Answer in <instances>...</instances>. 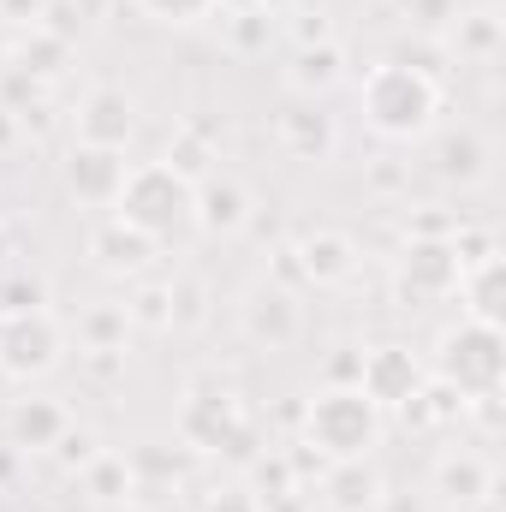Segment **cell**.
I'll use <instances>...</instances> for the list:
<instances>
[{"label":"cell","instance_id":"1","mask_svg":"<svg viewBox=\"0 0 506 512\" xmlns=\"http://www.w3.org/2000/svg\"><path fill=\"white\" fill-rule=\"evenodd\" d=\"M358 108L364 126L387 143H423L441 126V78L411 60H381L358 78Z\"/></svg>","mask_w":506,"mask_h":512},{"label":"cell","instance_id":"2","mask_svg":"<svg viewBox=\"0 0 506 512\" xmlns=\"http://www.w3.org/2000/svg\"><path fill=\"white\" fill-rule=\"evenodd\" d=\"M191 203H197V185L167 167V161H137L126 167V185L114 197V221H126L131 233L167 245L179 233H191Z\"/></svg>","mask_w":506,"mask_h":512},{"label":"cell","instance_id":"3","mask_svg":"<svg viewBox=\"0 0 506 512\" xmlns=\"http://www.w3.org/2000/svg\"><path fill=\"white\" fill-rule=\"evenodd\" d=\"M304 441L334 465V459H370L381 447V405L358 382L322 387L304 405Z\"/></svg>","mask_w":506,"mask_h":512},{"label":"cell","instance_id":"4","mask_svg":"<svg viewBox=\"0 0 506 512\" xmlns=\"http://www.w3.org/2000/svg\"><path fill=\"white\" fill-rule=\"evenodd\" d=\"M435 382L459 399H495L506 382V334L495 322L459 316L435 340Z\"/></svg>","mask_w":506,"mask_h":512},{"label":"cell","instance_id":"5","mask_svg":"<svg viewBox=\"0 0 506 512\" xmlns=\"http://www.w3.org/2000/svg\"><path fill=\"white\" fill-rule=\"evenodd\" d=\"M66 358V328L54 310H0V376L6 382H42Z\"/></svg>","mask_w":506,"mask_h":512},{"label":"cell","instance_id":"6","mask_svg":"<svg viewBox=\"0 0 506 512\" xmlns=\"http://www.w3.org/2000/svg\"><path fill=\"white\" fill-rule=\"evenodd\" d=\"M459 274H465V251L447 233H417L399 251V262H393V280H399L405 304H441V298H453Z\"/></svg>","mask_w":506,"mask_h":512},{"label":"cell","instance_id":"7","mask_svg":"<svg viewBox=\"0 0 506 512\" xmlns=\"http://www.w3.org/2000/svg\"><path fill=\"white\" fill-rule=\"evenodd\" d=\"M179 435L203 453H245L251 447V423H245L233 393H191L179 411Z\"/></svg>","mask_w":506,"mask_h":512},{"label":"cell","instance_id":"8","mask_svg":"<svg viewBox=\"0 0 506 512\" xmlns=\"http://www.w3.org/2000/svg\"><path fill=\"white\" fill-rule=\"evenodd\" d=\"M423 382H429V370L417 364L411 346H370L364 364H358V387L376 399L381 411H405V405H417V399H423Z\"/></svg>","mask_w":506,"mask_h":512},{"label":"cell","instance_id":"9","mask_svg":"<svg viewBox=\"0 0 506 512\" xmlns=\"http://www.w3.org/2000/svg\"><path fill=\"white\" fill-rule=\"evenodd\" d=\"M137 137V96L120 84H96L84 90L78 114H72V143H96V149H126Z\"/></svg>","mask_w":506,"mask_h":512},{"label":"cell","instance_id":"10","mask_svg":"<svg viewBox=\"0 0 506 512\" xmlns=\"http://www.w3.org/2000/svg\"><path fill=\"white\" fill-rule=\"evenodd\" d=\"M239 328H245V340L262 346V352H286L298 340V328H304V310H298V298L286 286L256 280L251 292H245V304H239Z\"/></svg>","mask_w":506,"mask_h":512},{"label":"cell","instance_id":"11","mask_svg":"<svg viewBox=\"0 0 506 512\" xmlns=\"http://www.w3.org/2000/svg\"><path fill=\"white\" fill-rule=\"evenodd\" d=\"M60 179L78 203L90 209H114L120 185H126V149H96V143H72L60 161Z\"/></svg>","mask_w":506,"mask_h":512},{"label":"cell","instance_id":"12","mask_svg":"<svg viewBox=\"0 0 506 512\" xmlns=\"http://www.w3.org/2000/svg\"><path fill=\"white\" fill-rule=\"evenodd\" d=\"M286 256H292V268H298L310 286H346V280L358 274V262H364L358 239L340 233V227H310Z\"/></svg>","mask_w":506,"mask_h":512},{"label":"cell","instance_id":"13","mask_svg":"<svg viewBox=\"0 0 506 512\" xmlns=\"http://www.w3.org/2000/svg\"><path fill=\"white\" fill-rule=\"evenodd\" d=\"M191 227H203L209 239H233L251 227V191L227 173L197 179V203H191Z\"/></svg>","mask_w":506,"mask_h":512},{"label":"cell","instance_id":"14","mask_svg":"<svg viewBox=\"0 0 506 512\" xmlns=\"http://www.w3.org/2000/svg\"><path fill=\"white\" fill-rule=\"evenodd\" d=\"M274 137L292 161H334V149H340V126H334V114H322V102H292L274 120Z\"/></svg>","mask_w":506,"mask_h":512},{"label":"cell","instance_id":"15","mask_svg":"<svg viewBox=\"0 0 506 512\" xmlns=\"http://www.w3.org/2000/svg\"><path fill=\"white\" fill-rule=\"evenodd\" d=\"M286 90L298 96V102H322V96H334L340 84H346V54H340V42H310V48H292V60H286Z\"/></svg>","mask_w":506,"mask_h":512},{"label":"cell","instance_id":"16","mask_svg":"<svg viewBox=\"0 0 506 512\" xmlns=\"http://www.w3.org/2000/svg\"><path fill=\"white\" fill-rule=\"evenodd\" d=\"M66 429H72V411L60 399H42V393L12 399V411H6V435H12L18 453H54V441Z\"/></svg>","mask_w":506,"mask_h":512},{"label":"cell","instance_id":"17","mask_svg":"<svg viewBox=\"0 0 506 512\" xmlns=\"http://www.w3.org/2000/svg\"><path fill=\"white\" fill-rule=\"evenodd\" d=\"M435 495L447 507H483L495 495V465L471 447H453V453L435 459Z\"/></svg>","mask_w":506,"mask_h":512},{"label":"cell","instance_id":"18","mask_svg":"<svg viewBox=\"0 0 506 512\" xmlns=\"http://www.w3.org/2000/svg\"><path fill=\"white\" fill-rule=\"evenodd\" d=\"M90 262L102 268V274H114V280H137L149 262H155V239H143V233H131L126 221H102L96 233H90Z\"/></svg>","mask_w":506,"mask_h":512},{"label":"cell","instance_id":"19","mask_svg":"<svg viewBox=\"0 0 506 512\" xmlns=\"http://www.w3.org/2000/svg\"><path fill=\"white\" fill-rule=\"evenodd\" d=\"M381 471L370 459H334L328 477H322V501L328 512H376L381 507Z\"/></svg>","mask_w":506,"mask_h":512},{"label":"cell","instance_id":"20","mask_svg":"<svg viewBox=\"0 0 506 512\" xmlns=\"http://www.w3.org/2000/svg\"><path fill=\"white\" fill-rule=\"evenodd\" d=\"M459 304H465V316H477V322H495V328H501L506 262L495 251H483V256H471V262H465V274H459Z\"/></svg>","mask_w":506,"mask_h":512},{"label":"cell","instance_id":"21","mask_svg":"<svg viewBox=\"0 0 506 512\" xmlns=\"http://www.w3.org/2000/svg\"><path fill=\"white\" fill-rule=\"evenodd\" d=\"M435 173L453 179V185H483L489 179V143H483V131H471V126L447 131L435 143Z\"/></svg>","mask_w":506,"mask_h":512},{"label":"cell","instance_id":"22","mask_svg":"<svg viewBox=\"0 0 506 512\" xmlns=\"http://www.w3.org/2000/svg\"><path fill=\"white\" fill-rule=\"evenodd\" d=\"M78 489H84L96 507H131V501H137V471H131L126 453H96V459L78 471Z\"/></svg>","mask_w":506,"mask_h":512},{"label":"cell","instance_id":"23","mask_svg":"<svg viewBox=\"0 0 506 512\" xmlns=\"http://www.w3.org/2000/svg\"><path fill=\"white\" fill-rule=\"evenodd\" d=\"M453 48H459V60H477V66H489L495 54H501V12L495 6H477V12H453Z\"/></svg>","mask_w":506,"mask_h":512},{"label":"cell","instance_id":"24","mask_svg":"<svg viewBox=\"0 0 506 512\" xmlns=\"http://www.w3.org/2000/svg\"><path fill=\"white\" fill-rule=\"evenodd\" d=\"M126 334H131L126 304H96V310L78 322V340H84V352H126Z\"/></svg>","mask_w":506,"mask_h":512},{"label":"cell","instance_id":"25","mask_svg":"<svg viewBox=\"0 0 506 512\" xmlns=\"http://www.w3.org/2000/svg\"><path fill=\"white\" fill-rule=\"evenodd\" d=\"M143 18H155V24H167V30H191V24H203V18H215L221 12V0H131Z\"/></svg>","mask_w":506,"mask_h":512},{"label":"cell","instance_id":"26","mask_svg":"<svg viewBox=\"0 0 506 512\" xmlns=\"http://www.w3.org/2000/svg\"><path fill=\"white\" fill-rule=\"evenodd\" d=\"M161 161H167V167H179V173L197 185V179H209V161H215V149H209L197 131L185 126L179 137H173V143H167V155H161Z\"/></svg>","mask_w":506,"mask_h":512},{"label":"cell","instance_id":"27","mask_svg":"<svg viewBox=\"0 0 506 512\" xmlns=\"http://www.w3.org/2000/svg\"><path fill=\"white\" fill-rule=\"evenodd\" d=\"M131 328H173V286H143L126 304Z\"/></svg>","mask_w":506,"mask_h":512},{"label":"cell","instance_id":"28","mask_svg":"<svg viewBox=\"0 0 506 512\" xmlns=\"http://www.w3.org/2000/svg\"><path fill=\"white\" fill-rule=\"evenodd\" d=\"M96 453H102V441H96L90 429H78V423H72V429H66L60 441H54V459H60V465L72 471V477H78V471H84V465H90Z\"/></svg>","mask_w":506,"mask_h":512},{"label":"cell","instance_id":"29","mask_svg":"<svg viewBox=\"0 0 506 512\" xmlns=\"http://www.w3.org/2000/svg\"><path fill=\"white\" fill-rule=\"evenodd\" d=\"M48 18V0H0V30H42Z\"/></svg>","mask_w":506,"mask_h":512},{"label":"cell","instance_id":"30","mask_svg":"<svg viewBox=\"0 0 506 512\" xmlns=\"http://www.w3.org/2000/svg\"><path fill=\"white\" fill-rule=\"evenodd\" d=\"M227 30H233V48H239V54H251L274 24H268V12H233V18H227Z\"/></svg>","mask_w":506,"mask_h":512},{"label":"cell","instance_id":"31","mask_svg":"<svg viewBox=\"0 0 506 512\" xmlns=\"http://www.w3.org/2000/svg\"><path fill=\"white\" fill-rule=\"evenodd\" d=\"M209 512H256V495H245V489H227V495H215V507Z\"/></svg>","mask_w":506,"mask_h":512},{"label":"cell","instance_id":"32","mask_svg":"<svg viewBox=\"0 0 506 512\" xmlns=\"http://www.w3.org/2000/svg\"><path fill=\"white\" fill-rule=\"evenodd\" d=\"M304 0H256V12H268V18H280V12H298Z\"/></svg>","mask_w":506,"mask_h":512},{"label":"cell","instance_id":"33","mask_svg":"<svg viewBox=\"0 0 506 512\" xmlns=\"http://www.w3.org/2000/svg\"><path fill=\"white\" fill-rule=\"evenodd\" d=\"M6 60H12V42H6V30H0V66H6Z\"/></svg>","mask_w":506,"mask_h":512},{"label":"cell","instance_id":"34","mask_svg":"<svg viewBox=\"0 0 506 512\" xmlns=\"http://www.w3.org/2000/svg\"><path fill=\"white\" fill-rule=\"evenodd\" d=\"M6 137H12V120H6V114H0V143H6Z\"/></svg>","mask_w":506,"mask_h":512}]
</instances>
